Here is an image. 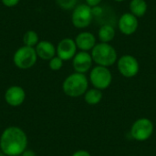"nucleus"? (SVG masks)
<instances>
[{"instance_id": "nucleus-1", "label": "nucleus", "mask_w": 156, "mask_h": 156, "mask_svg": "<svg viewBox=\"0 0 156 156\" xmlns=\"http://www.w3.org/2000/svg\"><path fill=\"white\" fill-rule=\"evenodd\" d=\"M27 136L17 126H9L0 136V150L6 156H20L27 149Z\"/></svg>"}, {"instance_id": "nucleus-2", "label": "nucleus", "mask_w": 156, "mask_h": 156, "mask_svg": "<svg viewBox=\"0 0 156 156\" xmlns=\"http://www.w3.org/2000/svg\"><path fill=\"white\" fill-rule=\"evenodd\" d=\"M62 90L63 92L70 98L83 96L89 90V80L85 74L74 72L64 80Z\"/></svg>"}, {"instance_id": "nucleus-3", "label": "nucleus", "mask_w": 156, "mask_h": 156, "mask_svg": "<svg viewBox=\"0 0 156 156\" xmlns=\"http://www.w3.org/2000/svg\"><path fill=\"white\" fill-rule=\"evenodd\" d=\"M93 62L98 66L109 68L118 60L116 49L109 43H97L90 53Z\"/></svg>"}, {"instance_id": "nucleus-4", "label": "nucleus", "mask_w": 156, "mask_h": 156, "mask_svg": "<svg viewBox=\"0 0 156 156\" xmlns=\"http://www.w3.org/2000/svg\"><path fill=\"white\" fill-rule=\"evenodd\" d=\"M37 60V55L35 48L22 46L18 48L13 56L15 66L20 69H28L32 68Z\"/></svg>"}, {"instance_id": "nucleus-5", "label": "nucleus", "mask_w": 156, "mask_h": 156, "mask_svg": "<svg viewBox=\"0 0 156 156\" xmlns=\"http://www.w3.org/2000/svg\"><path fill=\"white\" fill-rule=\"evenodd\" d=\"M154 131V123L148 118H139L132 125L130 135L137 142H145L153 135Z\"/></svg>"}, {"instance_id": "nucleus-6", "label": "nucleus", "mask_w": 156, "mask_h": 156, "mask_svg": "<svg viewBox=\"0 0 156 156\" xmlns=\"http://www.w3.org/2000/svg\"><path fill=\"white\" fill-rule=\"evenodd\" d=\"M90 81L93 88L103 90L111 86L112 82V74L109 68L97 65L90 69Z\"/></svg>"}, {"instance_id": "nucleus-7", "label": "nucleus", "mask_w": 156, "mask_h": 156, "mask_svg": "<svg viewBox=\"0 0 156 156\" xmlns=\"http://www.w3.org/2000/svg\"><path fill=\"white\" fill-rule=\"evenodd\" d=\"M93 19V15L91 11V7L87 4L77 5V6L73 9L71 15V22L72 25L80 29L88 27Z\"/></svg>"}, {"instance_id": "nucleus-8", "label": "nucleus", "mask_w": 156, "mask_h": 156, "mask_svg": "<svg viewBox=\"0 0 156 156\" xmlns=\"http://www.w3.org/2000/svg\"><path fill=\"white\" fill-rule=\"evenodd\" d=\"M117 68L121 75L128 79L135 77L140 70V65L137 58L128 54L118 58Z\"/></svg>"}, {"instance_id": "nucleus-9", "label": "nucleus", "mask_w": 156, "mask_h": 156, "mask_svg": "<svg viewBox=\"0 0 156 156\" xmlns=\"http://www.w3.org/2000/svg\"><path fill=\"white\" fill-rule=\"evenodd\" d=\"M57 56L60 58L63 61L70 60L77 54V45L75 40L69 37H65L61 39L58 46L56 47Z\"/></svg>"}, {"instance_id": "nucleus-10", "label": "nucleus", "mask_w": 156, "mask_h": 156, "mask_svg": "<svg viewBox=\"0 0 156 156\" xmlns=\"http://www.w3.org/2000/svg\"><path fill=\"white\" fill-rule=\"evenodd\" d=\"M93 59L91 55L87 51H80L72 58V67L75 72L85 74L90 70Z\"/></svg>"}, {"instance_id": "nucleus-11", "label": "nucleus", "mask_w": 156, "mask_h": 156, "mask_svg": "<svg viewBox=\"0 0 156 156\" xmlns=\"http://www.w3.org/2000/svg\"><path fill=\"white\" fill-rule=\"evenodd\" d=\"M139 27L138 17L133 16L132 13H124L121 16L118 21V27L120 31L126 36L134 34Z\"/></svg>"}, {"instance_id": "nucleus-12", "label": "nucleus", "mask_w": 156, "mask_h": 156, "mask_svg": "<svg viewBox=\"0 0 156 156\" xmlns=\"http://www.w3.org/2000/svg\"><path fill=\"white\" fill-rule=\"evenodd\" d=\"M26 99V91L20 86H11L5 92V101L11 107L20 106Z\"/></svg>"}, {"instance_id": "nucleus-13", "label": "nucleus", "mask_w": 156, "mask_h": 156, "mask_svg": "<svg viewBox=\"0 0 156 156\" xmlns=\"http://www.w3.org/2000/svg\"><path fill=\"white\" fill-rule=\"evenodd\" d=\"M74 40L77 45V48L80 51H87V52H89L90 50L91 51L92 48L97 44L96 37L92 33L88 31H83L79 33Z\"/></svg>"}, {"instance_id": "nucleus-14", "label": "nucleus", "mask_w": 156, "mask_h": 156, "mask_svg": "<svg viewBox=\"0 0 156 156\" xmlns=\"http://www.w3.org/2000/svg\"><path fill=\"white\" fill-rule=\"evenodd\" d=\"M37 58L44 60H50L57 56V49L54 44L48 40H41L35 47Z\"/></svg>"}, {"instance_id": "nucleus-15", "label": "nucleus", "mask_w": 156, "mask_h": 156, "mask_svg": "<svg viewBox=\"0 0 156 156\" xmlns=\"http://www.w3.org/2000/svg\"><path fill=\"white\" fill-rule=\"evenodd\" d=\"M115 29L110 24L102 25L98 31V37L102 43H109L115 37Z\"/></svg>"}, {"instance_id": "nucleus-16", "label": "nucleus", "mask_w": 156, "mask_h": 156, "mask_svg": "<svg viewBox=\"0 0 156 156\" xmlns=\"http://www.w3.org/2000/svg\"><path fill=\"white\" fill-rule=\"evenodd\" d=\"M129 7L131 11L130 13L136 17L144 16L148 10V5L145 0H131Z\"/></svg>"}, {"instance_id": "nucleus-17", "label": "nucleus", "mask_w": 156, "mask_h": 156, "mask_svg": "<svg viewBox=\"0 0 156 156\" xmlns=\"http://www.w3.org/2000/svg\"><path fill=\"white\" fill-rule=\"evenodd\" d=\"M83 96H84L85 102L89 105H91V106L99 104L103 98L102 90L95 89V88L89 89Z\"/></svg>"}, {"instance_id": "nucleus-18", "label": "nucleus", "mask_w": 156, "mask_h": 156, "mask_svg": "<svg viewBox=\"0 0 156 156\" xmlns=\"http://www.w3.org/2000/svg\"><path fill=\"white\" fill-rule=\"evenodd\" d=\"M39 42L38 35L34 30H27L23 36V43L25 46L35 48Z\"/></svg>"}, {"instance_id": "nucleus-19", "label": "nucleus", "mask_w": 156, "mask_h": 156, "mask_svg": "<svg viewBox=\"0 0 156 156\" xmlns=\"http://www.w3.org/2000/svg\"><path fill=\"white\" fill-rule=\"evenodd\" d=\"M57 5L63 10H73L78 4V0H56Z\"/></svg>"}, {"instance_id": "nucleus-20", "label": "nucleus", "mask_w": 156, "mask_h": 156, "mask_svg": "<svg viewBox=\"0 0 156 156\" xmlns=\"http://www.w3.org/2000/svg\"><path fill=\"white\" fill-rule=\"evenodd\" d=\"M63 60L58 58V56H55L54 58H52L49 62H48V67L51 70L53 71H58L62 67H63Z\"/></svg>"}, {"instance_id": "nucleus-21", "label": "nucleus", "mask_w": 156, "mask_h": 156, "mask_svg": "<svg viewBox=\"0 0 156 156\" xmlns=\"http://www.w3.org/2000/svg\"><path fill=\"white\" fill-rule=\"evenodd\" d=\"M1 2L6 7H14L19 4L20 0H1Z\"/></svg>"}, {"instance_id": "nucleus-22", "label": "nucleus", "mask_w": 156, "mask_h": 156, "mask_svg": "<svg viewBox=\"0 0 156 156\" xmlns=\"http://www.w3.org/2000/svg\"><path fill=\"white\" fill-rule=\"evenodd\" d=\"M91 11H92V15H93V17H94V16H101L102 14V12H103V9L100 5H97V6L91 7Z\"/></svg>"}, {"instance_id": "nucleus-23", "label": "nucleus", "mask_w": 156, "mask_h": 156, "mask_svg": "<svg viewBox=\"0 0 156 156\" xmlns=\"http://www.w3.org/2000/svg\"><path fill=\"white\" fill-rule=\"evenodd\" d=\"M71 156H91V154L86 150H78L75 153H73Z\"/></svg>"}, {"instance_id": "nucleus-24", "label": "nucleus", "mask_w": 156, "mask_h": 156, "mask_svg": "<svg viewBox=\"0 0 156 156\" xmlns=\"http://www.w3.org/2000/svg\"><path fill=\"white\" fill-rule=\"evenodd\" d=\"M101 0H86V4L90 6V7H94L97 5H100Z\"/></svg>"}, {"instance_id": "nucleus-25", "label": "nucleus", "mask_w": 156, "mask_h": 156, "mask_svg": "<svg viewBox=\"0 0 156 156\" xmlns=\"http://www.w3.org/2000/svg\"><path fill=\"white\" fill-rule=\"evenodd\" d=\"M20 156H36V154H35V152L32 151V150L26 149V150L22 153V154Z\"/></svg>"}, {"instance_id": "nucleus-26", "label": "nucleus", "mask_w": 156, "mask_h": 156, "mask_svg": "<svg viewBox=\"0 0 156 156\" xmlns=\"http://www.w3.org/2000/svg\"><path fill=\"white\" fill-rule=\"evenodd\" d=\"M0 156H6L5 154H3L2 152H0Z\"/></svg>"}, {"instance_id": "nucleus-27", "label": "nucleus", "mask_w": 156, "mask_h": 156, "mask_svg": "<svg viewBox=\"0 0 156 156\" xmlns=\"http://www.w3.org/2000/svg\"><path fill=\"white\" fill-rule=\"evenodd\" d=\"M115 2H123L124 0H114Z\"/></svg>"}]
</instances>
